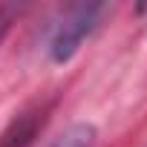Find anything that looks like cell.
<instances>
[{"label":"cell","mask_w":147,"mask_h":147,"mask_svg":"<svg viewBox=\"0 0 147 147\" xmlns=\"http://www.w3.org/2000/svg\"><path fill=\"white\" fill-rule=\"evenodd\" d=\"M104 12H107L104 3H75V6H69L61 15V20L55 23V29H52L49 58L55 63H66L81 49V43L95 32V26H98Z\"/></svg>","instance_id":"1"},{"label":"cell","mask_w":147,"mask_h":147,"mask_svg":"<svg viewBox=\"0 0 147 147\" xmlns=\"http://www.w3.org/2000/svg\"><path fill=\"white\" fill-rule=\"evenodd\" d=\"M18 12H20L18 6H0V43H3V38H6V32H9V26H12Z\"/></svg>","instance_id":"4"},{"label":"cell","mask_w":147,"mask_h":147,"mask_svg":"<svg viewBox=\"0 0 147 147\" xmlns=\"http://www.w3.org/2000/svg\"><path fill=\"white\" fill-rule=\"evenodd\" d=\"M46 121V107H32V110H23L3 133H0V147H26L38 130L43 127Z\"/></svg>","instance_id":"2"},{"label":"cell","mask_w":147,"mask_h":147,"mask_svg":"<svg viewBox=\"0 0 147 147\" xmlns=\"http://www.w3.org/2000/svg\"><path fill=\"white\" fill-rule=\"evenodd\" d=\"M98 144V130L90 121H75L63 133H58L46 147H95Z\"/></svg>","instance_id":"3"}]
</instances>
